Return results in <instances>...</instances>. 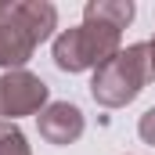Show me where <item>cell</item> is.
Returning <instances> with one entry per match:
<instances>
[{"mask_svg": "<svg viewBox=\"0 0 155 155\" xmlns=\"http://www.w3.org/2000/svg\"><path fill=\"white\" fill-rule=\"evenodd\" d=\"M119 51H123V29L97 18H83V25L61 29L54 36V65L61 72H87L112 61Z\"/></svg>", "mask_w": 155, "mask_h": 155, "instance_id": "1", "label": "cell"}, {"mask_svg": "<svg viewBox=\"0 0 155 155\" xmlns=\"http://www.w3.org/2000/svg\"><path fill=\"white\" fill-rule=\"evenodd\" d=\"M152 76V65H148V43H130L123 47L112 61H105L101 69H94L90 79V94L101 108H123L130 105L144 83Z\"/></svg>", "mask_w": 155, "mask_h": 155, "instance_id": "2", "label": "cell"}, {"mask_svg": "<svg viewBox=\"0 0 155 155\" xmlns=\"http://www.w3.org/2000/svg\"><path fill=\"white\" fill-rule=\"evenodd\" d=\"M47 97H51V87L40 76H33L29 69H11L0 76V116H7V123L43 112L51 105Z\"/></svg>", "mask_w": 155, "mask_h": 155, "instance_id": "3", "label": "cell"}, {"mask_svg": "<svg viewBox=\"0 0 155 155\" xmlns=\"http://www.w3.org/2000/svg\"><path fill=\"white\" fill-rule=\"evenodd\" d=\"M36 40L29 36V29L18 22L15 4H0V69H25V61L33 58Z\"/></svg>", "mask_w": 155, "mask_h": 155, "instance_id": "4", "label": "cell"}, {"mask_svg": "<svg viewBox=\"0 0 155 155\" xmlns=\"http://www.w3.org/2000/svg\"><path fill=\"white\" fill-rule=\"evenodd\" d=\"M36 126L47 144H72L83 137V112L72 101H51L36 116Z\"/></svg>", "mask_w": 155, "mask_h": 155, "instance_id": "5", "label": "cell"}, {"mask_svg": "<svg viewBox=\"0 0 155 155\" xmlns=\"http://www.w3.org/2000/svg\"><path fill=\"white\" fill-rule=\"evenodd\" d=\"M15 15H18V22L29 29V36L36 43L51 40L54 29H58V11L47 0H22V4H15Z\"/></svg>", "mask_w": 155, "mask_h": 155, "instance_id": "6", "label": "cell"}, {"mask_svg": "<svg viewBox=\"0 0 155 155\" xmlns=\"http://www.w3.org/2000/svg\"><path fill=\"white\" fill-rule=\"evenodd\" d=\"M83 18H97V22H108L116 29H126L134 22V4L130 0H90L83 7Z\"/></svg>", "mask_w": 155, "mask_h": 155, "instance_id": "7", "label": "cell"}, {"mask_svg": "<svg viewBox=\"0 0 155 155\" xmlns=\"http://www.w3.org/2000/svg\"><path fill=\"white\" fill-rule=\"evenodd\" d=\"M0 155H33L25 134L18 130V123H0Z\"/></svg>", "mask_w": 155, "mask_h": 155, "instance_id": "8", "label": "cell"}, {"mask_svg": "<svg viewBox=\"0 0 155 155\" xmlns=\"http://www.w3.org/2000/svg\"><path fill=\"white\" fill-rule=\"evenodd\" d=\"M137 134H141V141H144V144H155V108H148V112L141 116Z\"/></svg>", "mask_w": 155, "mask_h": 155, "instance_id": "9", "label": "cell"}, {"mask_svg": "<svg viewBox=\"0 0 155 155\" xmlns=\"http://www.w3.org/2000/svg\"><path fill=\"white\" fill-rule=\"evenodd\" d=\"M148 65H152V76H155V36L148 40Z\"/></svg>", "mask_w": 155, "mask_h": 155, "instance_id": "10", "label": "cell"}]
</instances>
